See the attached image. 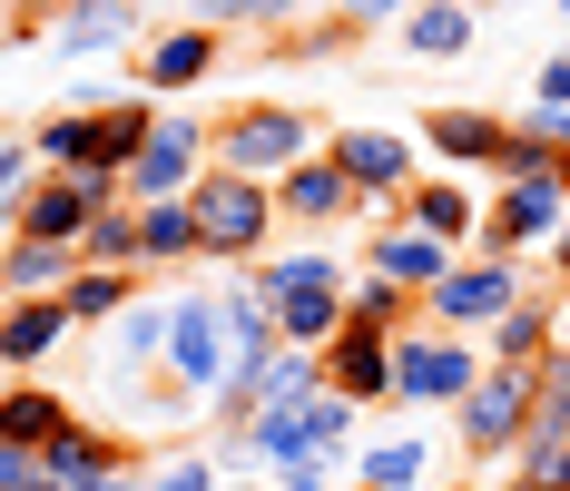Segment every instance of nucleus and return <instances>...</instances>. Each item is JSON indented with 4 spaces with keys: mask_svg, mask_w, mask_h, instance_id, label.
Instances as JSON below:
<instances>
[{
    "mask_svg": "<svg viewBox=\"0 0 570 491\" xmlns=\"http://www.w3.org/2000/svg\"><path fill=\"white\" fill-rule=\"evenodd\" d=\"M570 226V187L561 167L551 177H492V217H482V236H472V256H551V236Z\"/></svg>",
    "mask_w": 570,
    "mask_h": 491,
    "instance_id": "7",
    "label": "nucleus"
},
{
    "mask_svg": "<svg viewBox=\"0 0 570 491\" xmlns=\"http://www.w3.org/2000/svg\"><path fill=\"white\" fill-rule=\"evenodd\" d=\"M79 491H138V482H128V472H89Z\"/></svg>",
    "mask_w": 570,
    "mask_h": 491,
    "instance_id": "42",
    "label": "nucleus"
},
{
    "mask_svg": "<svg viewBox=\"0 0 570 491\" xmlns=\"http://www.w3.org/2000/svg\"><path fill=\"white\" fill-rule=\"evenodd\" d=\"M217 167V128L197 109H158V128H148V148H138V167H128V207H158V197H187L197 177Z\"/></svg>",
    "mask_w": 570,
    "mask_h": 491,
    "instance_id": "6",
    "label": "nucleus"
},
{
    "mask_svg": "<svg viewBox=\"0 0 570 491\" xmlns=\"http://www.w3.org/2000/svg\"><path fill=\"white\" fill-rule=\"evenodd\" d=\"M40 462H50L59 482L79 491V482H89V472H118V442H99V433H89V423H69V433H59L50 452H40Z\"/></svg>",
    "mask_w": 570,
    "mask_h": 491,
    "instance_id": "31",
    "label": "nucleus"
},
{
    "mask_svg": "<svg viewBox=\"0 0 570 491\" xmlns=\"http://www.w3.org/2000/svg\"><path fill=\"white\" fill-rule=\"evenodd\" d=\"M109 354H118V374H148V364H168V305H148V295H138V305L109 325Z\"/></svg>",
    "mask_w": 570,
    "mask_h": 491,
    "instance_id": "27",
    "label": "nucleus"
},
{
    "mask_svg": "<svg viewBox=\"0 0 570 491\" xmlns=\"http://www.w3.org/2000/svg\"><path fill=\"white\" fill-rule=\"evenodd\" d=\"M561 344H570V295H561V285H531L512 315L482 334L492 364H541V354H561Z\"/></svg>",
    "mask_w": 570,
    "mask_h": 491,
    "instance_id": "13",
    "label": "nucleus"
},
{
    "mask_svg": "<svg viewBox=\"0 0 570 491\" xmlns=\"http://www.w3.org/2000/svg\"><path fill=\"white\" fill-rule=\"evenodd\" d=\"M187 20H207V30H276V20H295L305 0H177Z\"/></svg>",
    "mask_w": 570,
    "mask_h": 491,
    "instance_id": "32",
    "label": "nucleus"
},
{
    "mask_svg": "<svg viewBox=\"0 0 570 491\" xmlns=\"http://www.w3.org/2000/svg\"><path fill=\"white\" fill-rule=\"evenodd\" d=\"M266 305H276V334L295 354H325L344 325H354V266H335V246H285L256 266Z\"/></svg>",
    "mask_w": 570,
    "mask_h": 491,
    "instance_id": "1",
    "label": "nucleus"
},
{
    "mask_svg": "<svg viewBox=\"0 0 570 491\" xmlns=\"http://www.w3.org/2000/svg\"><path fill=\"white\" fill-rule=\"evenodd\" d=\"M354 325H374V334H413V325H423V295H403L394 275H364V266H354Z\"/></svg>",
    "mask_w": 570,
    "mask_h": 491,
    "instance_id": "29",
    "label": "nucleus"
},
{
    "mask_svg": "<svg viewBox=\"0 0 570 491\" xmlns=\"http://www.w3.org/2000/svg\"><path fill=\"white\" fill-rule=\"evenodd\" d=\"M531 383H541V413H531V433L570 442V344H561V354H541V364H531Z\"/></svg>",
    "mask_w": 570,
    "mask_h": 491,
    "instance_id": "33",
    "label": "nucleus"
},
{
    "mask_svg": "<svg viewBox=\"0 0 570 491\" xmlns=\"http://www.w3.org/2000/svg\"><path fill=\"white\" fill-rule=\"evenodd\" d=\"M138 246H148L138 266H187V256H207V246H197V207H187V197L138 207Z\"/></svg>",
    "mask_w": 570,
    "mask_h": 491,
    "instance_id": "26",
    "label": "nucleus"
},
{
    "mask_svg": "<svg viewBox=\"0 0 570 491\" xmlns=\"http://www.w3.org/2000/svg\"><path fill=\"white\" fill-rule=\"evenodd\" d=\"M325 158L354 177V197H364V207H403V197L423 187V177H413V148H403L394 128H335V138H325Z\"/></svg>",
    "mask_w": 570,
    "mask_h": 491,
    "instance_id": "10",
    "label": "nucleus"
},
{
    "mask_svg": "<svg viewBox=\"0 0 570 491\" xmlns=\"http://www.w3.org/2000/svg\"><path fill=\"white\" fill-rule=\"evenodd\" d=\"M394 344L403 334H374V325H344L335 344H325V383H335L344 403H394Z\"/></svg>",
    "mask_w": 570,
    "mask_h": 491,
    "instance_id": "15",
    "label": "nucleus"
},
{
    "mask_svg": "<svg viewBox=\"0 0 570 491\" xmlns=\"http://www.w3.org/2000/svg\"><path fill=\"white\" fill-rule=\"evenodd\" d=\"M305 158H325V138H315V118L285 109V99H246V109L217 118V167H236V177H295Z\"/></svg>",
    "mask_w": 570,
    "mask_h": 491,
    "instance_id": "3",
    "label": "nucleus"
},
{
    "mask_svg": "<svg viewBox=\"0 0 570 491\" xmlns=\"http://www.w3.org/2000/svg\"><path fill=\"white\" fill-rule=\"evenodd\" d=\"M69 334H79L69 295H10V305H0V364H10V383H30Z\"/></svg>",
    "mask_w": 570,
    "mask_h": 491,
    "instance_id": "12",
    "label": "nucleus"
},
{
    "mask_svg": "<svg viewBox=\"0 0 570 491\" xmlns=\"http://www.w3.org/2000/svg\"><path fill=\"white\" fill-rule=\"evenodd\" d=\"M69 423H79V413L59 403L50 383H10V393H0V442H30V452H50Z\"/></svg>",
    "mask_w": 570,
    "mask_h": 491,
    "instance_id": "25",
    "label": "nucleus"
},
{
    "mask_svg": "<svg viewBox=\"0 0 570 491\" xmlns=\"http://www.w3.org/2000/svg\"><path fill=\"white\" fill-rule=\"evenodd\" d=\"M99 207H118V187H99V177H40V187L20 197V226H10V236H40V246H79V236L99 226Z\"/></svg>",
    "mask_w": 570,
    "mask_h": 491,
    "instance_id": "11",
    "label": "nucleus"
},
{
    "mask_svg": "<svg viewBox=\"0 0 570 491\" xmlns=\"http://www.w3.org/2000/svg\"><path fill=\"white\" fill-rule=\"evenodd\" d=\"M158 491H217V462L207 452H177L168 472H158Z\"/></svg>",
    "mask_w": 570,
    "mask_h": 491,
    "instance_id": "39",
    "label": "nucleus"
},
{
    "mask_svg": "<svg viewBox=\"0 0 570 491\" xmlns=\"http://www.w3.org/2000/svg\"><path fill=\"white\" fill-rule=\"evenodd\" d=\"M128 305H138V275L128 266H79L69 275V315H79V325H118Z\"/></svg>",
    "mask_w": 570,
    "mask_h": 491,
    "instance_id": "28",
    "label": "nucleus"
},
{
    "mask_svg": "<svg viewBox=\"0 0 570 491\" xmlns=\"http://www.w3.org/2000/svg\"><path fill=\"white\" fill-rule=\"evenodd\" d=\"M276 207H285L295 226H335L344 207H364V197H354V177H344L335 158H305L295 177H276Z\"/></svg>",
    "mask_w": 570,
    "mask_h": 491,
    "instance_id": "21",
    "label": "nucleus"
},
{
    "mask_svg": "<svg viewBox=\"0 0 570 491\" xmlns=\"http://www.w3.org/2000/svg\"><path fill=\"white\" fill-rule=\"evenodd\" d=\"M187 207H197V246L217 256V266H266V246H276V187L266 177H236V167H207L197 187H187Z\"/></svg>",
    "mask_w": 570,
    "mask_h": 491,
    "instance_id": "2",
    "label": "nucleus"
},
{
    "mask_svg": "<svg viewBox=\"0 0 570 491\" xmlns=\"http://www.w3.org/2000/svg\"><path fill=\"white\" fill-rule=\"evenodd\" d=\"M512 128H521V138H541L551 158H570V109H541V99H531V109H512Z\"/></svg>",
    "mask_w": 570,
    "mask_h": 491,
    "instance_id": "36",
    "label": "nucleus"
},
{
    "mask_svg": "<svg viewBox=\"0 0 570 491\" xmlns=\"http://www.w3.org/2000/svg\"><path fill=\"white\" fill-rule=\"evenodd\" d=\"M423 148H433L443 167H482V177H492L502 148H512V118L502 109H433L423 118Z\"/></svg>",
    "mask_w": 570,
    "mask_h": 491,
    "instance_id": "18",
    "label": "nucleus"
},
{
    "mask_svg": "<svg viewBox=\"0 0 570 491\" xmlns=\"http://www.w3.org/2000/svg\"><path fill=\"white\" fill-rule=\"evenodd\" d=\"M276 491H354V482H344V462H295V472H276Z\"/></svg>",
    "mask_w": 570,
    "mask_h": 491,
    "instance_id": "40",
    "label": "nucleus"
},
{
    "mask_svg": "<svg viewBox=\"0 0 570 491\" xmlns=\"http://www.w3.org/2000/svg\"><path fill=\"white\" fill-rule=\"evenodd\" d=\"M551 285H561V295H570V226H561V236H551Z\"/></svg>",
    "mask_w": 570,
    "mask_h": 491,
    "instance_id": "41",
    "label": "nucleus"
},
{
    "mask_svg": "<svg viewBox=\"0 0 570 491\" xmlns=\"http://www.w3.org/2000/svg\"><path fill=\"white\" fill-rule=\"evenodd\" d=\"M40 177H50V167H40L30 138H0V217H10V226H20V197H30Z\"/></svg>",
    "mask_w": 570,
    "mask_h": 491,
    "instance_id": "34",
    "label": "nucleus"
},
{
    "mask_svg": "<svg viewBox=\"0 0 570 491\" xmlns=\"http://www.w3.org/2000/svg\"><path fill=\"white\" fill-rule=\"evenodd\" d=\"M217 59H227V40H217L207 20H197V30H158V40L138 50V89H148V99H177V89H197Z\"/></svg>",
    "mask_w": 570,
    "mask_h": 491,
    "instance_id": "17",
    "label": "nucleus"
},
{
    "mask_svg": "<svg viewBox=\"0 0 570 491\" xmlns=\"http://www.w3.org/2000/svg\"><path fill=\"white\" fill-rule=\"evenodd\" d=\"M168 374H177V393H227L236 334L217 315V295H168Z\"/></svg>",
    "mask_w": 570,
    "mask_h": 491,
    "instance_id": "9",
    "label": "nucleus"
},
{
    "mask_svg": "<svg viewBox=\"0 0 570 491\" xmlns=\"http://www.w3.org/2000/svg\"><path fill=\"white\" fill-rule=\"evenodd\" d=\"M354 482H364V491H423V482H433V442H423V433L364 442V452H354Z\"/></svg>",
    "mask_w": 570,
    "mask_h": 491,
    "instance_id": "23",
    "label": "nucleus"
},
{
    "mask_svg": "<svg viewBox=\"0 0 570 491\" xmlns=\"http://www.w3.org/2000/svg\"><path fill=\"white\" fill-rule=\"evenodd\" d=\"M79 256H89V266H128V275H138V256H148V246H138V207H128V197L99 207V226L79 236Z\"/></svg>",
    "mask_w": 570,
    "mask_h": 491,
    "instance_id": "30",
    "label": "nucleus"
},
{
    "mask_svg": "<svg viewBox=\"0 0 570 491\" xmlns=\"http://www.w3.org/2000/svg\"><path fill=\"white\" fill-rule=\"evenodd\" d=\"M492 491H541V482H521V472H512V482H492Z\"/></svg>",
    "mask_w": 570,
    "mask_h": 491,
    "instance_id": "44",
    "label": "nucleus"
},
{
    "mask_svg": "<svg viewBox=\"0 0 570 491\" xmlns=\"http://www.w3.org/2000/svg\"><path fill=\"white\" fill-rule=\"evenodd\" d=\"M531 99H541V109H570V50H551L531 69Z\"/></svg>",
    "mask_w": 570,
    "mask_h": 491,
    "instance_id": "38",
    "label": "nucleus"
},
{
    "mask_svg": "<svg viewBox=\"0 0 570 491\" xmlns=\"http://www.w3.org/2000/svg\"><path fill=\"white\" fill-rule=\"evenodd\" d=\"M492 374V354L472 344V334H443V325H413L394 344V403L403 413H453L472 383Z\"/></svg>",
    "mask_w": 570,
    "mask_h": 491,
    "instance_id": "4",
    "label": "nucleus"
},
{
    "mask_svg": "<svg viewBox=\"0 0 570 491\" xmlns=\"http://www.w3.org/2000/svg\"><path fill=\"white\" fill-rule=\"evenodd\" d=\"M521 295H531V266H521V256H462V266L443 275L433 295H423V325L472 334V344H482V334L502 325V315H512Z\"/></svg>",
    "mask_w": 570,
    "mask_h": 491,
    "instance_id": "5",
    "label": "nucleus"
},
{
    "mask_svg": "<svg viewBox=\"0 0 570 491\" xmlns=\"http://www.w3.org/2000/svg\"><path fill=\"white\" fill-rule=\"evenodd\" d=\"M531 413H541L531 364H492V374L453 403V433H462V452H472V462H492V452H521V442H531Z\"/></svg>",
    "mask_w": 570,
    "mask_h": 491,
    "instance_id": "8",
    "label": "nucleus"
},
{
    "mask_svg": "<svg viewBox=\"0 0 570 491\" xmlns=\"http://www.w3.org/2000/svg\"><path fill=\"white\" fill-rule=\"evenodd\" d=\"M335 20H344V30H403L413 0H335Z\"/></svg>",
    "mask_w": 570,
    "mask_h": 491,
    "instance_id": "37",
    "label": "nucleus"
},
{
    "mask_svg": "<svg viewBox=\"0 0 570 491\" xmlns=\"http://www.w3.org/2000/svg\"><path fill=\"white\" fill-rule=\"evenodd\" d=\"M394 217H413L423 236H443V246H462V236H482V217H492V197H482L472 177H423V187L403 197Z\"/></svg>",
    "mask_w": 570,
    "mask_h": 491,
    "instance_id": "19",
    "label": "nucleus"
},
{
    "mask_svg": "<svg viewBox=\"0 0 570 491\" xmlns=\"http://www.w3.org/2000/svg\"><path fill=\"white\" fill-rule=\"evenodd\" d=\"M89 138H99V99H59V109L30 128V148H40L50 177H79V167H89Z\"/></svg>",
    "mask_w": 570,
    "mask_h": 491,
    "instance_id": "24",
    "label": "nucleus"
},
{
    "mask_svg": "<svg viewBox=\"0 0 570 491\" xmlns=\"http://www.w3.org/2000/svg\"><path fill=\"white\" fill-rule=\"evenodd\" d=\"M40 40H50L59 59H109V50L138 40V10H128V0H59Z\"/></svg>",
    "mask_w": 570,
    "mask_h": 491,
    "instance_id": "16",
    "label": "nucleus"
},
{
    "mask_svg": "<svg viewBox=\"0 0 570 491\" xmlns=\"http://www.w3.org/2000/svg\"><path fill=\"white\" fill-rule=\"evenodd\" d=\"M354 491H364V482H354Z\"/></svg>",
    "mask_w": 570,
    "mask_h": 491,
    "instance_id": "46",
    "label": "nucleus"
},
{
    "mask_svg": "<svg viewBox=\"0 0 570 491\" xmlns=\"http://www.w3.org/2000/svg\"><path fill=\"white\" fill-rule=\"evenodd\" d=\"M512 472H521V482H541V491H570V442L531 433V442L512 452Z\"/></svg>",
    "mask_w": 570,
    "mask_h": 491,
    "instance_id": "35",
    "label": "nucleus"
},
{
    "mask_svg": "<svg viewBox=\"0 0 570 491\" xmlns=\"http://www.w3.org/2000/svg\"><path fill=\"white\" fill-rule=\"evenodd\" d=\"M89 266L79 246H40V236H10L0 246V305L10 295H69V275Z\"/></svg>",
    "mask_w": 570,
    "mask_h": 491,
    "instance_id": "20",
    "label": "nucleus"
},
{
    "mask_svg": "<svg viewBox=\"0 0 570 491\" xmlns=\"http://www.w3.org/2000/svg\"><path fill=\"white\" fill-rule=\"evenodd\" d=\"M561 20H570V0H561Z\"/></svg>",
    "mask_w": 570,
    "mask_h": 491,
    "instance_id": "45",
    "label": "nucleus"
},
{
    "mask_svg": "<svg viewBox=\"0 0 570 491\" xmlns=\"http://www.w3.org/2000/svg\"><path fill=\"white\" fill-rule=\"evenodd\" d=\"M217 491H266V472H256V482H217Z\"/></svg>",
    "mask_w": 570,
    "mask_h": 491,
    "instance_id": "43",
    "label": "nucleus"
},
{
    "mask_svg": "<svg viewBox=\"0 0 570 491\" xmlns=\"http://www.w3.org/2000/svg\"><path fill=\"white\" fill-rule=\"evenodd\" d=\"M472 30H482V0H413L403 50H413V59H462V50H472Z\"/></svg>",
    "mask_w": 570,
    "mask_h": 491,
    "instance_id": "22",
    "label": "nucleus"
},
{
    "mask_svg": "<svg viewBox=\"0 0 570 491\" xmlns=\"http://www.w3.org/2000/svg\"><path fill=\"white\" fill-rule=\"evenodd\" d=\"M453 266H462V256L443 246V236H423L413 217H384V226H374V246H364V275H394L403 295H433Z\"/></svg>",
    "mask_w": 570,
    "mask_h": 491,
    "instance_id": "14",
    "label": "nucleus"
}]
</instances>
